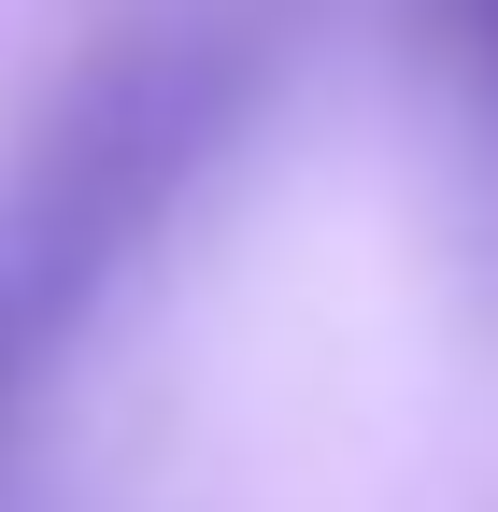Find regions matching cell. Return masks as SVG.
<instances>
[{"mask_svg": "<svg viewBox=\"0 0 498 512\" xmlns=\"http://www.w3.org/2000/svg\"><path fill=\"white\" fill-rule=\"evenodd\" d=\"M86 256H100V214L15 228V242H0V413H15V384H29V356H43V328H57V299H72Z\"/></svg>", "mask_w": 498, "mask_h": 512, "instance_id": "6da1fadb", "label": "cell"}, {"mask_svg": "<svg viewBox=\"0 0 498 512\" xmlns=\"http://www.w3.org/2000/svg\"><path fill=\"white\" fill-rule=\"evenodd\" d=\"M456 43H470V72H484V114H498V0H456Z\"/></svg>", "mask_w": 498, "mask_h": 512, "instance_id": "7a4b0ae2", "label": "cell"}]
</instances>
